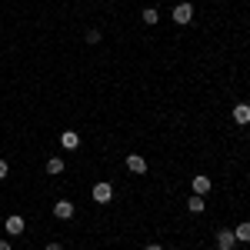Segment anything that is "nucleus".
<instances>
[{"mask_svg":"<svg viewBox=\"0 0 250 250\" xmlns=\"http://www.w3.org/2000/svg\"><path fill=\"white\" fill-rule=\"evenodd\" d=\"M233 120L244 127V124H250V104H237L233 107Z\"/></svg>","mask_w":250,"mask_h":250,"instance_id":"obj_7","label":"nucleus"},{"mask_svg":"<svg viewBox=\"0 0 250 250\" xmlns=\"http://www.w3.org/2000/svg\"><path fill=\"white\" fill-rule=\"evenodd\" d=\"M127 170L130 173H147V160H144L140 154H130L127 157Z\"/></svg>","mask_w":250,"mask_h":250,"instance_id":"obj_6","label":"nucleus"},{"mask_svg":"<svg viewBox=\"0 0 250 250\" xmlns=\"http://www.w3.org/2000/svg\"><path fill=\"white\" fill-rule=\"evenodd\" d=\"M233 244H237L233 230H217V250H233Z\"/></svg>","mask_w":250,"mask_h":250,"instance_id":"obj_3","label":"nucleus"},{"mask_svg":"<svg viewBox=\"0 0 250 250\" xmlns=\"http://www.w3.org/2000/svg\"><path fill=\"white\" fill-rule=\"evenodd\" d=\"M147 250H164V247H160V244H147Z\"/></svg>","mask_w":250,"mask_h":250,"instance_id":"obj_17","label":"nucleus"},{"mask_svg":"<svg viewBox=\"0 0 250 250\" xmlns=\"http://www.w3.org/2000/svg\"><path fill=\"white\" fill-rule=\"evenodd\" d=\"M7 173H10V164H7V160H0V180H3Z\"/></svg>","mask_w":250,"mask_h":250,"instance_id":"obj_15","label":"nucleus"},{"mask_svg":"<svg viewBox=\"0 0 250 250\" xmlns=\"http://www.w3.org/2000/svg\"><path fill=\"white\" fill-rule=\"evenodd\" d=\"M233 237H237L240 244H250V224H240V227L233 230Z\"/></svg>","mask_w":250,"mask_h":250,"instance_id":"obj_13","label":"nucleus"},{"mask_svg":"<svg viewBox=\"0 0 250 250\" xmlns=\"http://www.w3.org/2000/svg\"><path fill=\"white\" fill-rule=\"evenodd\" d=\"M47 173H50V177L63 173V157H50V160H47Z\"/></svg>","mask_w":250,"mask_h":250,"instance_id":"obj_10","label":"nucleus"},{"mask_svg":"<svg viewBox=\"0 0 250 250\" xmlns=\"http://www.w3.org/2000/svg\"><path fill=\"white\" fill-rule=\"evenodd\" d=\"M87 43H100V30H87Z\"/></svg>","mask_w":250,"mask_h":250,"instance_id":"obj_14","label":"nucleus"},{"mask_svg":"<svg viewBox=\"0 0 250 250\" xmlns=\"http://www.w3.org/2000/svg\"><path fill=\"white\" fill-rule=\"evenodd\" d=\"M0 250H10V244H7V240H0Z\"/></svg>","mask_w":250,"mask_h":250,"instance_id":"obj_18","label":"nucleus"},{"mask_svg":"<svg viewBox=\"0 0 250 250\" xmlns=\"http://www.w3.org/2000/svg\"><path fill=\"white\" fill-rule=\"evenodd\" d=\"M7 233H23V217H7Z\"/></svg>","mask_w":250,"mask_h":250,"instance_id":"obj_11","label":"nucleus"},{"mask_svg":"<svg viewBox=\"0 0 250 250\" xmlns=\"http://www.w3.org/2000/svg\"><path fill=\"white\" fill-rule=\"evenodd\" d=\"M187 210H190V213H204V210H207V204H204L200 193H193L190 200H187Z\"/></svg>","mask_w":250,"mask_h":250,"instance_id":"obj_9","label":"nucleus"},{"mask_svg":"<svg viewBox=\"0 0 250 250\" xmlns=\"http://www.w3.org/2000/svg\"><path fill=\"white\" fill-rule=\"evenodd\" d=\"M140 20H144V23H147V27H154L157 20H160V14H157L154 7H147V10H144V14H140Z\"/></svg>","mask_w":250,"mask_h":250,"instance_id":"obj_12","label":"nucleus"},{"mask_svg":"<svg viewBox=\"0 0 250 250\" xmlns=\"http://www.w3.org/2000/svg\"><path fill=\"white\" fill-rule=\"evenodd\" d=\"M54 217L70 220V217H74V204H70V200H57V204H54Z\"/></svg>","mask_w":250,"mask_h":250,"instance_id":"obj_4","label":"nucleus"},{"mask_svg":"<svg viewBox=\"0 0 250 250\" xmlns=\"http://www.w3.org/2000/svg\"><path fill=\"white\" fill-rule=\"evenodd\" d=\"M47 250H63V247H60L57 240H50V244H47Z\"/></svg>","mask_w":250,"mask_h":250,"instance_id":"obj_16","label":"nucleus"},{"mask_svg":"<svg viewBox=\"0 0 250 250\" xmlns=\"http://www.w3.org/2000/svg\"><path fill=\"white\" fill-rule=\"evenodd\" d=\"M94 200H97V204H110V200H114V187H110L107 180L94 184Z\"/></svg>","mask_w":250,"mask_h":250,"instance_id":"obj_2","label":"nucleus"},{"mask_svg":"<svg viewBox=\"0 0 250 250\" xmlns=\"http://www.w3.org/2000/svg\"><path fill=\"white\" fill-rule=\"evenodd\" d=\"M60 144H63L67 150H77V147H80V137L74 134V130H63V134H60Z\"/></svg>","mask_w":250,"mask_h":250,"instance_id":"obj_8","label":"nucleus"},{"mask_svg":"<svg viewBox=\"0 0 250 250\" xmlns=\"http://www.w3.org/2000/svg\"><path fill=\"white\" fill-rule=\"evenodd\" d=\"M190 20H193V7H190V3H177V7H173V23L187 27Z\"/></svg>","mask_w":250,"mask_h":250,"instance_id":"obj_1","label":"nucleus"},{"mask_svg":"<svg viewBox=\"0 0 250 250\" xmlns=\"http://www.w3.org/2000/svg\"><path fill=\"white\" fill-rule=\"evenodd\" d=\"M190 187H193V193H200V197H204V193L210 190V177H207V173H197V177L190 180Z\"/></svg>","mask_w":250,"mask_h":250,"instance_id":"obj_5","label":"nucleus"}]
</instances>
